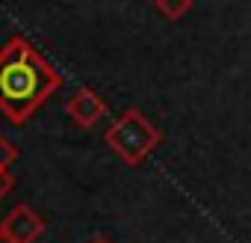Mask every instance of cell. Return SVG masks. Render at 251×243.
I'll use <instances>...</instances> for the list:
<instances>
[{
	"label": "cell",
	"instance_id": "6da1fadb",
	"mask_svg": "<svg viewBox=\"0 0 251 243\" xmlns=\"http://www.w3.org/2000/svg\"><path fill=\"white\" fill-rule=\"evenodd\" d=\"M56 89L59 74L24 36H12L0 48V113L12 125L30 122Z\"/></svg>",
	"mask_w": 251,
	"mask_h": 243
},
{
	"label": "cell",
	"instance_id": "7a4b0ae2",
	"mask_svg": "<svg viewBox=\"0 0 251 243\" xmlns=\"http://www.w3.org/2000/svg\"><path fill=\"white\" fill-rule=\"evenodd\" d=\"M106 146L127 163V166H139L160 143H163V134L151 125V122L145 119L142 110L130 107V110H124L112 125L106 128L103 134Z\"/></svg>",
	"mask_w": 251,
	"mask_h": 243
},
{
	"label": "cell",
	"instance_id": "3957f363",
	"mask_svg": "<svg viewBox=\"0 0 251 243\" xmlns=\"http://www.w3.org/2000/svg\"><path fill=\"white\" fill-rule=\"evenodd\" d=\"M45 231V219L30 208V205H18L6 213V219L0 222V234H6L15 243H33L39 234Z\"/></svg>",
	"mask_w": 251,
	"mask_h": 243
},
{
	"label": "cell",
	"instance_id": "277c9868",
	"mask_svg": "<svg viewBox=\"0 0 251 243\" xmlns=\"http://www.w3.org/2000/svg\"><path fill=\"white\" fill-rule=\"evenodd\" d=\"M65 113L77 122L80 128H95L98 122L103 119V113H106V104H103V98L95 92V89H89V86H80L71 98H68V104H65Z\"/></svg>",
	"mask_w": 251,
	"mask_h": 243
},
{
	"label": "cell",
	"instance_id": "5b68a950",
	"mask_svg": "<svg viewBox=\"0 0 251 243\" xmlns=\"http://www.w3.org/2000/svg\"><path fill=\"white\" fill-rule=\"evenodd\" d=\"M154 9L169 21H180L192 9V0H154Z\"/></svg>",
	"mask_w": 251,
	"mask_h": 243
},
{
	"label": "cell",
	"instance_id": "8992f818",
	"mask_svg": "<svg viewBox=\"0 0 251 243\" xmlns=\"http://www.w3.org/2000/svg\"><path fill=\"white\" fill-rule=\"evenodd\" d=\"M15 160H18V149H15L3 134H0V169H9Z\"/></svg>",
	"mask_w": 251,
	"mask_h": 243
},
{
	"label": "cell",
	"instance_id": "52a82bcc",
	"mask_svg": "<svg viewBox=\"0 0 251 243\" xmlns=\"http://www.w3.org/2000/svg\"><path fill=\"white\" fill-rule=\"evenodd\" d=\"M12 190H15V175L9 169H0V199L9 196Z\"/></svg>",
	"mask_w": 251,
	"mask_h": 243
},
{
	"label": "cell",
	"instance_id": "ba28073f",
	"mask_svg": "<svg viewBox=\"0 0 251 243\" xmlns=\"http://www.w3.org/2000/svg\"><path fill=\"white\" fill-rule=\"evenodd\" d=\"M89 243H112V240H106V237H100V234H98V237H92Z\"/></svg>",
	"mask_w": 251,
	"mask_h": 243
},
{
	"label": "cell",
	"instance_id": "9c48e42d",
	"mask_svg": "<svg viewBox=\"0 0 251 243\" xmlns=\"http://www.w3.org/2000/svg\"><path fill=\"white\" fill-rule=\"evenodd\" d=\"M0 243H15V240H9L6 234H0Z\"/></svg>",
	"mask_w": 251,
	"mask_h": 243
}]
</instances>
